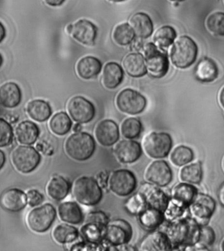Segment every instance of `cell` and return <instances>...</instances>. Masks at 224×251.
<instances>
[{"label":"cell","mask_w":224,"mask_h":251,"mask_svg":"<svg viewBox=\"0 0 224 251\" xmlns=\"http://www.w3.org/2000/svg\"><path fill=\"white\" fill-rule=\"evenodd\" d=\"M200 227L194 219L185 218L168 226L167 234L173 246L194 245L198 243Z\"/></svg>","instance_id":"obj_1"},{"label":"cell","mask_w":224,"mask_h":251,"mask_svg":"<svg viewBox=\"0 0 224 251\" xmlns=\"http://www.w3.org/2000/svg\"><path fill=\"white\" fill-rule=\"evenodd\" d=\"M72 194L79 203L94 206L99 203L102 198L100 183L92 177L82 176L73 183Z\"/></svg>","instance_id":"obj_2"},{"label":"cell","mask_w":224,"mask_h":251,"mask_svg":"<svg viewBox=\"0 0 224 251\" xmlns=\"http://www.w3.org/2000/svg\"><path fill=\"white\" fill-rule=\"evenodd\" d=\"M65 150L71 159L84 161L90 159L96 150L94 138L86 132L75 133L67 138Z\"/></svg>","instance_id":"obj_3"},{"label":"cell","mask_w":224,"mask_h":251,"mask_svg":"<svg viewBox=\"0 0 224 251\" xmlns=\"http://www.w3.org/2000/svg\"><path fill=\"white\" fill-rule=\"evenodd\" d=\"M198 53V48L196 42L189 36H181L172 48V62L177 68H187L196 61Z\"/></svg>","instance_id":"obj_4"},{"label":"cell","mask_w":224,"mask_h":251,"mask_svg":"<svg viewBox=\"0 0 224 251\" xmlns=\"http://www.w3.org/2000/svg\"><path fill=\"white\" fill-rule=\"evenodd\" d=\"M11 160L17 171L27 174L37 168L41 161V156L32 147L20 146L13 151Z\"/></svg>","instance_id":"obj_5"},{"label":"cell","mask_w":224,"mask_h":251,"mask_svg":"<svg viewBox=\"0 0 224 251\" xmlns=\"http://www.w3.org/2000/svg\"><path fill=\"white\" fill-rule=\"evenodd\" d=\"M56 216L55 208L46 203L31 210L26 216L27 226L36 233H43L51 227Z\"/></svg>","instance_id":"obj_6"},{"label":"cell","mask_w":224,"mask_h":251,"mask_svg":"<svg viewBox=\"0 0 224 251\" xmlns=\"http://www.w3.org/2000/svg\"><path fill=\"white\" fill-rule=\"evenodd\" d=\"M173 140L169 134L165 132H152L146 136L143 142L145 151L150 157L162 159L169 154Z\"/></svg>","instance_id":"obj_7"},{"label":"cell","mask_w":224,"mask_h":251,"mask_svg":"<svg viewBox=\"0 0 224 251\" xmlns=\"http://www.w3.org/2000/svg\"><path fill=\"white\" fill-rule=\"evenodd\" d=\"M147 69L154 78L165 76L169 68V60L165 53L158 51L152 43L147 44L144 47Z\"/></svg>","instance_id":"obj_8"},{"label":"cell","mask_w":224,"mask_h":251,"mask_svg":"<svg viewBox=\"0 0 224 251\" xmlns=\"http://www.w3.org/2000/svg\"><path fill=\"white\" fill-rule=\"evenodd\" d=\"M120 111L129 115H138L146 109L147 100L140 93L127 88L119 93L116 100Z\"/></svg>","instance_id":"obj_9"},{"label":"cell","mask_w":224,"mask_h":251,"mask_svg":"<svg viewBox=\"0 0 224 251\" xmlns=\"http://www.w3.org/2000/svg\"><path fill=\"white\" fill-rule=\"evenodd\" d=\"M108 184L110 190L114 194L125 197L134 192L136 187L137 181L136 176L132 172L121 169L114 171L110 175Z\"/></svg>","instance_id":"obj_10"},{"label":"cell","mask_w":224,"mask_h":251,"mask_svg":"<svg viewBox=\"0 0 224 251\" xmlns=\"http://www.w3.org/2000/svg\"><path fill=\"white\" fill-rule=\"evenodd\" d=\"M67 109L72 119L79 124L90 123L96 116L94 105L82 96L73 98L69 102Z\"/></svg>","instance_id":"obj_11"},{"label":"cell","mask_w":224,"mask_h":251,"mask_svg":"<svg viewBox=\"0 0 224 251\" xmlns=\"http://www.w3.org/2000/svg\"><path fill=\"white\" fill-rule=\"evenodd\" d=\"M215 208V201L205 194L197 195L190 204L191 213L194 219L202 226L208 223Z\"/></svg>","instance_id":"obj_12"},{"label":"cell","mask_w":224,"mask_h":251,"mask_svg":"<svg viewBox=\"0 0 224 251\" xmlns=\"http://www.w3.org/2000/svg\"><path fill=\"white\" fill-rule=\"evenodd\" d=\"M104 231L106 240L115 245H124L130 240L132 235V227L123 220H117L108 224Z\"/></svg>","instance_id":"obj_13"},{"label":"cell","mask_w":224,"mask_h":251,"mask_svg":"<svg viewBox=\"0 0 224 251\" xmlns=\"http://www.w3.org/2000/svg\"><path fill=\"white\" fill-rule=\"evenodd\" d=\"M139 194L144 198L147 205L150 208L166 211L169 203L167 195L161 190L150 183H144L141 186Z\"/></svg>","instance_id":"obj_14"},{"label":"cell","mask_w":224,"mask_h":251,"mask_svg":"<svg viewBox=\"0 0 224 251\" xmlns=\"http://www.w3.org/2000/svg\"><path fill=\"white\" fill-rule=\"evenodd\" d=\"M147 180L153 184L163 187L169 184L173 179V173L167 162L156 161L152 162L145 174Z\"/></svg>","instance_id":"obj_15"},{"label":"cell","mask_w":224,"mask_h":251,"mask_svg":"<svg viewBox=\"0 0 224 251\" xmlns=\"http://www.w3.org/2000/svg\"><path fill=\"white\" fill-rule=\"evenodd\" d=\"M95 136L102 146L109 147L119 140L120 133L117 123L112 120H104L100 122L95 130Z\"/></svg>","instance_id":"obj_16"},{"label":"cell","mask_w":224,"mask_h":251,"mask_svg":"<svg viewBox=\"0 0 224 251\" xmlns=\"http://www.w3.org/2000/svg\"><path fill=\"white\" fill-rule=\"evenodd\" d=\"M140 144L135 141L122 140L115 148L116 157L122 163H134L142 155Z\"/></svg>","instance_id":"obj_17"},{"label":"cell","mask_w":224,"mask_h":251,"mask_svg":"<svg viewBox=\"0 0 224 251\" xmlns=\"http://www.w3.org/2000/svg\"><path fill=\"white\" fill-rule=\"evenodd\" d=\"M98 28L96 25L86 20L81 19L74 25L72 31L73 37L84 45L92 46L97 37Z\"/></svg>","instance_id":"obj_18"},{"label":"cell","mask_w":224,"mask_h":251,"mask_svg":"<svg viewBox=\"0 0 224 251\" xmlns=\"http://www.w3.org/2000/svg\"><path fill=\"white\" fill-rule=\"evenodd\" d=\"M173 245L165 233L154 231L147 235L139 247V251H172Z\"/></svg>","instance_id":"obj_19"},{"label":"cell","mask_w":224,"mask_h":251,"mask_svg":"<svg viewBox=\"0 0 224 251\" xmlns=\"http://www.w3.org/2000/svg\"><path fill=\"white\" fill-rule=\"evenodd\" d=\"M0 201L3 209L9 212H19L26 206L27 198L25 193L19 189H9L1 194Z\"/></svg>","instance_id":"obj_20"},{"label":"cell","mask_w":224,"mask_h":251,"mask_svg":"<svg viewBox=\"0 0 224 251\" xmlns=\"http://www.w3.org/2000/svg\"><path fill=\"white\" fill-rule=\"evenodd\" d=\"M22 92L15 82H7L0 88V102L5 108H15L21 103Z\"/></svg>","instance_id":"obj_21"},{"label":"cell","mask_w":224,"mask_h":251,"mask_svg":"<svg viewBox=\"0 0 224 251\" xmlns=\"http://www.w3.org/2000/svg\"><path fill=\"white\" fill-rule=\"evenodd\" d=\"M123 67L129 76L138 78L148 73L144 56L138 53L128 54L123 61Z\"/></svg>","instance_id":"obj_22"},{"label":"cell","mask_w":224,"mask_h":251,"mask_svg":"<svg viewBox=\"0 0 224 251\" xmlns=\"http://www.w3.org/2000/svg\"><path fill=\"white\" fill-rule=\"evenodd\" d=\"M102 63L98 58L86 56L78 61L76 71L80 78L90 80L98 76L101 71Z\"/></svg>","instance_id":"obj_23"},{"label":"cell","mask_w":224,"mask_h":251,"mask_svg":"<svg viewBox=\"0 0 224 251\" xmlns=\"http://www.w3.org/2000/svg\"><path fill=\"white\" fill-rule=\"evenodd\" d=\"M130 26L135 34L140 38L149 37L153 31V25L148 15L144 13H137L130 20Z\"/></svg>","instance_id":"obj_24"},{"label":"cell","mask_w":224,"mask_h":251,"mask_svg":"<svg viewBox=\"0 0 224 251\" xmlns=\"http://www.w3.org/2000/svg\"><path fill=\"white\" fill-rule=\"evenodd\" d=\"M70 190L69 181L60 176H55L50 178L46 186L48 196L55 201L63 200L67 196Z\"/></svg>","instance_id":"obj_25"},{"label":"cell","mask_w":224,"mask_h":251,"mask_svg":"<svg viewBox=\"0 0 224 251\" xmlns=\"http://www.w3.org/2000/svg\"><path fill=\"white\" fill-rule=\"evenodd\" d=\"M15 134L17 140L21 144L32 145L37 140L40 130L35 123L26 121L22 122L17 126Z\"/></svg>","instance_id":"obj_26"},{"label":"cell","mask_w":224,"mask_h":251,"mask_svg":"<svg viewBox=\"0 0 224 251\" xmlns=\"http://www.w3.org/2000/svg\"><path fill=\"white\" fill-rule=\"evenodd\" d=\"M124 72L121 65L115 62H109L103 69L102 81L105 88L115 89L123 82Z\"/></svg>","instance_id":"obj_27"},{"label":"cell","mask_w":224,"mask_h":251,"mask_svg":"<svg viewBox=\"0 0 224 251\" xmlns=\"http://www.w3.org/2000/svg\"><path fill=\"white\" fill-rule=\"evenodd\" d=\"M60 219L71 225H78L84 219L82 210L75 202H64L58 208Z\"/></svg>","instance_id":"obj_28"},{"label":"cell","mask_w":224,"mask_h":251,"mask_svg":"<svg viewBox=\"0 0 224 251\" xmlns=\"http://www.w3.org/2000/svg\"><path fill=\"white\" fill-rule=\"evenodd\" d=\"M195 75L197 79L200 82H212L218 76L217 65L213 60L209 58H204L197 65Z\"/></svg>","instance_id":"obj_29"},{"label":"cell","mask_w":224,"mask_h":251,"mask_svg":"<svg viewBox=\"0 0 224 251\" xmlns=\"http://www.w3.org/2000/svg\"><path fill=\"white\" fill-rule=\"evenodd\" d=\"M26 111L31 119L40 123L49 119L52 113L50 104L42 100L30 101L27 105Z\"/></svg>","instance_id":"obj_30"},{"label":"cell","mask_w":224,"mask_h":251,"mask_svg":"<svg viewBox=\"0 0 224 251\" xmlns=\"http://www.w3.org/2000/svg\"><path fill=\"white\" fill-rule=\"evenodd\" d=\"M198 195L196 187L187 183H179L173 190V198L174 201L183 206L191 204Z\"/></svg>","instance_id":"obj_31"},{"label":"cell","mask_w":224,"mask_h":251,"mask_svg":"<svg viewBox=\"0 0 224 251\" xmlns=\"http://www.w3.org/2000/svg\"><path fill=\"white\" fill-rule=\"evenodd\" d=\"M72 125V121L69 115L64 112L55 114L49 124L50 130L58 136L67 134L70 131Z\"/></svg>","instance_id":"obj_32"},{"label":"cell","mask_w":224,"mask_h":251,"mask_svg":"<svg viewBox=\"0 0 224 251\" xmlns=\"http://www.w3.org/2000/svg\"><path fill=\"white\" fill-rule=\"evenodd\" d=\"M54 240L56 242L61 243H68L72 242L78 237V229L67 224H61L54 227L52 232Z\"/></svg>","instance_id":"obj_33"},{"label":"cell","mask_w":224,"mask_h":251,"mask_svg":"<svg viewBox=\"0 0 224 251\" xmlns=\"http://www.w3.org/2000/svg\"><path fill=\"white\" fill-rule=\"evenodd\" d=\"M163 212L154 208H148L140 214L139 219L142 226L147 229H154L163 223Z\"/></svg>","instance_id":"obj_34"},{"label":"cell","mask_w":224,"mask_h":251,"mask_svg":"<svg viewBox=\"0 0 224 251\" xmlns=\"http://www.w3.org/2000/svg\"><path fill=\"white\" fill-rule=\"evenodd\" d=\"M135 32L128 23H123L118 25L114 30L113 40L120 46L129 45L134 41Z\"/></svg>","instance_id":"obj_35"},{"label":"cell","mask_w":224,"mask_h":251,"mask_svg":"<svg viewBox=\"0 0 224 251\" xmlns=\"http://www.w3.org/2000/svg\"><path fill=\"white\" fill-rule=\"evenodd\" d=\"M176 37V32L173 27L164 26L158 28L154 34L153 40L156 45L161 49L169 48Z\"/></svg>","instance_id":"obj_36"},{"label":"cell","mask_w":224,"mask_h":251,"mask_svg":"<svg viewBox=\"0 0 224 251\" xmlns=\"http://www.w3.org/2000/svg\"><path fill=\"white\" fill-rule=\"evenodd\" d=\"M181 180L189 183H199L202 180V171L201 164H191L181 169L180 173Z\"/></svg>","instance_id":"obj_37"},{"label":"cell","mask_w":224,"mask_h":251,"mask_svg":"<svg viewBox=\"0 0 224 251\" xmlns=\"http://www.w3.org/2000/svg\"><path fill=\"white\" fill-rule=\"evenodd\" d=\"M142 130V125L140 120L136 118H128L123 121L121 125V133L127 139H134L140 136Z\"/></svg>","instance_id":"obj_38"},{"label":"cell","mask_w":224,"mask_h":251,"mask_svg":"<svg viewBox=\"0 0 224 251\" xmlns=\"http://www.w3.org/2000/svg\"><path fill=\"white\" fill-rule=\"evenodd\" d=\"M194 159V152L188 147L180 146L172 152L171 160L175 165L181 166L190 163Z\"/></svg>","instance_id":"obj_39"},{"label":"cell","mask_w":224,"mask_h":251,"mask_svg":"<svg viewBox=\"0 0 224 251\" xmlns=\"http://www.w3.org/2000/svg\"><path fill=\"white\" fill-rule=\"evenodd\" d=\"M210 32L218 36H224V13L216 12L210 15L206 22Z\"/></svg>","instance_id":"obj_40"},{"label":"cell","mask_w":224,"mask_h":251,"mask_svg":"<svg viewBox=\"0 0 224 251\" xmlns=\"http://www.w3.org/2000/svg\"><path fill=\"white\" fill-rule=\"evenodd\" d=\"M81 231L84 238L92 242L101 240V237L104 236V232L102 231V226L94 224H86Z\"/></svg>","instance_id":"obj_41"},{"label":"cell","mask_w":224,"mask_h":251,"mask_svg":"<svg viewBox=\"0 0 224 251\" xmlns=\"http://www.w3.org/2000/svg\"><path fill=\"white\" fill-rule=\"evenodd\" d=\"M146 201L140 194L131 197L125 202V208L127 211L132 214H140L146 210Z\"/></svg>","instance_id":"obj_42"},{"label":"cell","mask_w":224,"mask_h":251,"mask_svg":"<svg viewBox=\"0 0 224 251\" xmlns=\"http://www.w3.org/2000/svg\"><path fill=\"white\" fill-rule=\"evenodd\" d=\"M13 140V132L11 126L3 119H0V147L9 146Z\"/></svg>","instance_id":"obj_43"},{"label":"cell","mask_w":224,"mask_h":251,"mask_svg":"<svg viewBox=\"0 0 224 251\" xmlns=\"http://www.w3.org/2000/svg\"><path fill=\"white\" fill-rule=\"evenodd\" d=\"M215 240V234L211 227L203 226L200 227L198 243L202 246L207 247L213 244Z\"/></svg>","instance_id":"obj_44"},{"label":"cell","mask_w":224,"mask_h":251,"mask_svg":"<svg viewBox=\"0 0 224 251\" xmlns=\"http://www.w3.org/2000/svg\"><path fill=\"white\" fill-rule=\"evenodd\" d=\"M86 224H94L100 226H107L108 218L103 212H92L89 213L85 218Z\"/></svg>","instance_id":"obj_45"},{"label":"cell","mask_w":224,"mask_h":251,"mask_svg":"<svg viewBox=\"0 0 224 251\" xmlns=\"http://www.w3.org/2000/svg\"><path fill=\"white\" fill-rule=\"evenodd\" d=\"M27 202L29 205L35 206L39 205L44 201V196L38 191L30 190L26 194Z\"/></svg>","instance_id":"obj_46"},{"label":"cell","mask_w":224,"mask_h":251,"mask_svg":"<svg viewBox=\"0 0 224 251\" xmlns=\"http://www.w3.org/2000/svg\"><path fill=\"white\" fill-rule=\"evenodd\" d=\"M218 200L222 205L224 206V182L220 185L218 192Z\"/></svg>","instance_id":"obj_47"},{"label":"cell","mask_w":224,"mask_h":251,"mask_svg":"<svg viewBox=\"0 0 224 251\" xmlns=\"http://www.w3.org/2000/svg\"><path fill=\"white\" fill-rule=\"evenodd\" d=\"M109 180V177L106 176L105 173H100L99 175V183L100 185H102L103 187H105L107 183Z\"/></svg>","instance_id":"obj_48"},{"label":"cell","mask_w":224,"mask_h":251,"mask_svg":"<svg viewBox=\"0 0 224 251\" xmlns=\"http://www.w3.org/2000/svg\"><path fill=\"white\" fill-rule=\"evenodd\" d=\"M172 251H193V246L186 245V246L176 247Z\"/></svg>","instance_id":"obj_49"},{"label":"cell","mask_w":224,"mask_h":251,"mask_svg":"<svg viewBox=\"0 0 224 251\" xmlns=\"http://www.w3.org/2000/svg\"><path fill=\"white\" fill-rule=\"evenodd\" d=\"M118 251H136L134 247L128 245H122Z\"/></svg>","instance_id":"obj_50"},{"label":"cell","mask_w":224,"mask_h":251,"mask_svg":"<svg viewBox=\"0 0 224 251\" xmlns=\"http://www.w3.org/2000/svg\"><path fill=\"white\" fill-rule=\"evenodd\" d=\"M65 2L63 0H54V1H46V3H48L50 6H60Z\"/></svg>","instance_id":"obj_51"},{"label":"cell","mask_w":224,"mask_h":251,"mask_svg":"<svg viewBox=\"0 0 224 251\" xmlns=\"http://www.w3.org/2000/svg\"><path fill=\"white\" fill-rule=\"evenodd\" d=\"M5 161V154L3 153L2 151H0V168H1V169H2L3 165H4Z\"/></svg>","instance_id":"obj_52"},{"label":"cell","mask_w":224,"mask_h":251,"mask_svg":"<svg viewBox=\"0 0 224 251\" xmlns=\"http://www.w3.org/2000/svg\"><path fill=\"white\" fill-rule=\"evenodd\" d=\"M0 28H1V36H0V42H1L5 37V29L4 26H3L2 23H1V25H0Z\"/></svg>","instance_id":"obj_53"},{"label":"cell","mask_w":224,"mask_h":251,"mask_svg":"<svg viewBox=\"0 0 224 251\" xmlns=\"http://www.w3.org/2000/svg\"><path fill=\"white\" fill-rule=\"evenodd\" d=\"M219 100L222 107L224 108V87L220 92Z\"/></svg>","instance_id":"obj_54"},{"label":"cell","mask_w":224,"mask_h":251,"mask_svg":"<svg viewBox=\"0 0 224 251\" xmlns=\"http://www.w3.org/2000/svg\"><path fill=\"white\" fill-rule=\"evenodd\" d=\"M193 251H209L208 249L206 248V247L202 246V245H199V246L194 247H193Z\"/></svg>","instance_id":"obj_55"},{"label":"cell","mask_w":224,"mask_h":251,"mask_svg":"<svg viewBox=\"0 0 224 251\" xmlns=\"http://www.w3.org/2000/svg\"><path fill=\"white\" fill-rule=\"evenodd\" d=\"M82 125H80V124H76L74 126V128H73V131H75V132H80V131L82 130Z\"/></svg>","instance_id":"obj_56"},{"label":"cell","mask_w":224,"mask_h":251,"mask_svg":"<svg viewBox=\"0 0 224 251\" xmlns=\"http://www.w3.org/2000/svg\"><path fill=\"white\" fill-rule=\"evenodd\" d=\"M142 46L143 45L141 41H136V43H135L134 45V48H135V49H136V50H139L142 48Z\"/></svg>","instance_id":"obj_57"},{"label":"cell","mask_w":224,"mask_h":251,"mask_svg":"<svg viewBox=\"0 0 224 251\" xmlns=\"http://www.w3.org/2000/svg\"><path fill=\"white\" fill-rule=\"evenodd\" d=\"M73 28V25H68V26H67V32H68V33H69V34L72 33Z\"/></svg>","instance_id":"obj_58"},{"label":"cell","mask_w":224,"mask_h":251,"mask_svg":"<svg viewBox=\"0 0 224 251\" xmlns=\"http://www.w3.org/2000/svg\"><path fill=\"white\" fill-rule=\"evenodd\" d=\"M222 249L223 251H224V240L223 241V242L222 243Z\"/></svg>","instance_id":"obj_59"},{"label":"cell","mask_w":224,"mask_h":251,"mask_svg":"<svg viewBox=\"0 0 224 251\" xmlns=\"http://www.w3.org/2000/svg\"><path fill=\"white\" fill-rule=\"evenodd\" d=\"M1 65H2L3 64V57H2V55H1Z\"/></svg>","instance_id":"obj_60"},{"label":"cell","mask_w":224,"mask_h":251,"mask_svg":"<svg viewBox=\"0 0 224 251\" xmlns=\"http://www.w3.org/2000/svg\"></svg>","instance_id":"obj_61"}]
</instances>
